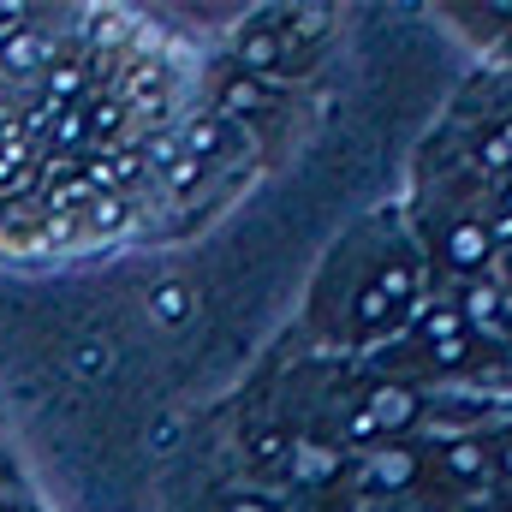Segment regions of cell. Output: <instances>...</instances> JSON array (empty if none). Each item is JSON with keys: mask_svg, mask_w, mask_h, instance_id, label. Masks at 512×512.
<instances>
[{"mask_svg": "<svg viewBox=\"0 0 512 512\" xmlns=\"http://www.w3.org/2000/svg\"><path fill=\"white\" fill-rule=\"evenodd\" d=\"M334 18H340L334 6H256L227 30L221 60L262 84H292L310 72L316 48L334 42Z\"/></svg>", "mask_w": 512, "mask_h": 512, "instance_id": "obj_2", "label": "cell"}, {"mask_svg": "<svg viewBox=\"0 0 512 512\" xmlns=\"http://www.w3.org/2000/svg\"><path fill=\"white\" fill-rule=\"evenodd\" d=\"M489 280H495V286H501V292L512 298V245H507L501 256H495V268H489Z\"/></svg>", "mask_w": 512, "mask_h": 512, "instance_id": "obj_5", "label": "cell"}, {"mask_svg": "<svg viewBox=\"0 0 512 512\" xmlns=\"http://www.w3.org/2000/svg\"><path fill=\"white\" fill-rule=\"evenodd\" d=\"M429 292L435 280L411 221L399 209H376L352 233H340V245L316 268L304 298V334L322 358H364L411 328Z\"/></svg>", "mask_w": 512, "mask_h": 512, "instance_id": "obj_1", "label": "cell"}, {"mask_svg": "<svg viewBox=\"0 0 512 512\" xmlns=\"http://www.w3.org/2000/svg\"><path fill=\"white\" fill-rule=\"evenodd\" d=\"M18 471H12V459H6V435H0V483H12Z\"/></svg>", "mask_w": 512, "mask_h": 512, "instance_id": "obj_6", "label": "cell"}, {"mask_svg": "<svg viewBox=\"0 0 512 512\" xmlns=\"http://www.w3.org/2000/svg\"><path fill=\"white\" fill-rule=\"evenodd\" d=\"M30 18H36V6H24V0H0V42H6V36H18Z\"/></svg>", "mask_w": 512, "mask_h": 512, "instance_id": "obj_4", "label": "cell"}, {"mask_svg": "<svg viewBox=\"0 0 512 512\" xmlns=\"http://www.w3.org/2000/svg\"><path fill=\"white\" fill-rule=\"evenodd\" d=\"M489 453H495V489L507 495L512 489V423H501V429L489 435Z\"/></svg>", "mask_w": 512, "mask_h": 512, "instance_id": "obj_3", "label": "cell"}]
</instances>
